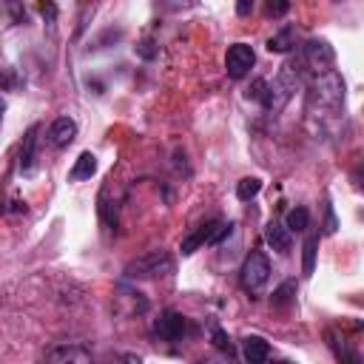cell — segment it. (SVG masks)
I'll use <instances>...</instances> for the list:
<instances>
[{
    "instance_id": "cell-1",
    "label": "cell",
    "mask_w": 364,
    "mask_h": 364,
    "mask_svg": "<svg viewBox=\"0 0 364 364\" xmlns=\"http://www.w3.org/2000/svg\"><path fill=\"white\" fill-rule=\"evenodd\" d=\"M345 77L338 75L336 68L325 71V75H316L313 83L307 86V117L310 119H333L336 114H342L345 108Z\"/></svg>"
},
{
    "instance_id": "cell-2",
    "label": "cell",
    "mask_w": 364,
    "mask_h": 364,
    "mask_svg": "<svg viewBox=\"0 0 364 364\" xmlns=\"http://www.w3.org/2000/svg\"><path fill=\"white\" fill-rule=\"evenodd\" d=\"M126 279L128 282H149V279H160V276H168L174 274V256L168 251H149L137 259H131L126 265Z\"/></svg>"
},
{
    "instance_id": "cell-3",
    "label": "cell",
    "mask_w": 364,
    "mask_h": 364,
    "mask_svg": "<svg viewBox=\"0 0 364 364\" xmlns=\"http://www.w3.org/2000/svg\"><path fill=\"white\" fill-rule=\"evenodd\" d=\"M302 86V68L299 63H285L282 71L276 75L274 83H268V100H265V108L268 111H282L287 103H290V97L296 94V88Z\"/></svg>"
},
{
    "instance_id": "cell-4",
    "label": "cell",
    "mask_w": 364,
    "mask_h": 364,
    "mask_svg": "<svg viewBox=\"0 0 364 364\" xmlns=\"http://www.w3.org/2000/svg\"><path fill=\"white\" fill-rule=\"evenodd\" d=\"M271 279V259L265 251H251L242 262V271H239V282L245 287V294H251V299L262 296L265 285Z\"/></svg>"
},
{
    "instance_id": "cell-5",
    "label": "cell",
    "mask_w": 364,
    "mask_h": 364,
    "mask_svg": "<svg viewBox=\"0 0 364 364\" xmlns=\"http://www.w3.org/2000/svg\"><path fill=\"white\" fill-rule=\"evenodd\" d=\"M233 231V225L231 222H222V220H211V222H205V225H200L193 233H188L185 239H182V245H180V251H182V256H193L202 245H216V242H222L228 233Z\"/></svg>"
},
{
    "instance_id": "cell-6",
    "label": "cell",
    "mask_w": 364,
    "mask_h": 364,
    "mask_svg": "<svg viewBox=\"0 0 364 364\" xmlns=\"http://www.w3.org/2000/svg\"><path fill=\"white\" fill-rule=\"evenodd\" d=\"M302 63L313 71V75H325L336 66V52L325 37H313L302 46Z\"/></svg>"
},
{
    "instance_id": "cell-7",
    "label": "cell",
    "mask_w": 364,
    "mask_h": 364,
    "mask_svg": "<svg viewBox=\"0 0 364 364\" xmlns=\"http://www.w3.org/2000/svg\"><path fill=\"white\" fill-rule=\"evenodd\" d=\"M191 330H193L191 322L182 316L180 310H162L154 319V336L162 338V342H182Z\"/></svg>"
},
{
    "instance_id": "cell-8",
    "label": "cell",
    "mask_w": 364,
    "mask_h": 364,
    "mask_svg": "<svg viewBox=\"0 0 364 364\" xmlns=\"http://www.w3.org/2000/svg\"><path fill=\"white\" fill-rule=\"evenodd\" d=\"M253 63H256V52L248 43H233L225 55V71L231 80H245L251 75Z\"/></svg>"
},
{
    "instance_id": "cell-9",
    "label": "cell",
    "mask_w": 364,
    "mask_h": 364,
    "mask_svg": "<svg viewBox=\"0 0 364 364\" xmlns=\"http://www.w3.org/2000/svg\"><path fill=\"white\" fill-rule=\"evenodd\" d=\"M77 140V119L75 117H57L52 128H48V142L55 145V149H66Z\"/></svg>"
},
{
    "instance_id": "cell-10",
    "label": "cell",
    "mask_w": 364,
    "mask_h": 364,
    "mask_svg": "<svg viewBox=\"0 0 364 364\" xmlns=\"http://www.w3.org/2000/svg\"><path fill=\"white\" fill-rule=\"evenodd\" d=\"M46 361H55V364H88L91 353L80 345H57L52 350H46Z\"/></svg>"
},
{
    "instance_id": "cell-11",
    "label": "cell",
    "mask_w": 364,
    "mask_h": 364,
    "mask_svg": "<svg viewBox=\"0 0 364 364\" xmlns=\"http://www.w3.org/2000/svg\"><path fill=\"white\" fill-rule=\"evenodd\" d=\"M37 134H40V126H32L26 134H23V142H20V174H32L35 171V162H37Z\"/></svg>"
},
{
    "instance_id": "cell-12",
    "label": "cell",
    "mask_w": 364,
    "mask_h": 364,
    "mask_svg": "<svg viewBox=\"0 0 364 364\" xmlns=\"http://www.w3.org/2000/svg\"><path fill=\"white\" fill-rule=\"evenodd\" d=\"M242 358L248 364H262L271 358V345L262 336H245L242 338Z\"/></svg>"
},
{
    "instance_id": "cell-13",
    "label": "cell",
    "mask_w": 364,
    "mask_h": 364,
    "mask_svg": "<svg viewBox=\"0 0 364 364\" xmlns=\"http://www.w3.org/2000/svg\"><path fill=\"white\" fill-rule=\"evenodd\" d=\"M265 242L279 253V256H287L290 248H294V239H290V231L282 225V222H268L265 228Z\"/></svg>"
},
{
    "instance_id": "cell-14",
    "label": "cell",
    "mask_w": 364,
    "mask_h": 364,
    "mask_svg": "<svg viewBox=\"0 0 364 364\" xmlns=\"http://www.w3.org/2000/svg\"><path fill=\"white\" fill-rule=\"evenodd\" d=\"M296 40H299L296 29H294V26H285L282 32H276V35L268 40V52H271V55H287V52H294V48H296Z\"/></svg>"
},
{
    "instance_id": "cell-15",
    "label": "cell",
    "mask_w": 364,
    "mask_h": 364,
    "mask_svg": "<svg viewBox=\"0 0 364 364\" xmlns=\"http://www.w3.org/2000/svg\"><path fill=\"white\" fill-rule=\"evenodd\" d=\"M94 174H97V157H94L91 151H83V154L75 160V168H71L68 180H71V182H86V180H91Z\"/></svg>"
},
{
    "instance_id": "cell-16",
    "label": "cell",
    "mask_w": 364,
    "mask_h": 364,
    "mask_svg": "<svg viewBox=\"0 0 364 364\" xmlns=\"http://www.w3.org/2000/svg\"><path fill=\"white\" fill-rule=\"evenodd\" d=\"M316 253H319V233H310L302 245V274L313 276V268H316Z\"/></svg>"
},
{
    "instance_id": "cell-17",
    "label": "cell",
    "mask_w": 364,
    "mask_h": 364,
    "mask_svg": "<svg viewBox=\"0 0 364 364\" xmlns=\"http://www.w3.org/2000/svg\"><path fill=\"white\" fill-rule=\"evenodd\" d=\"M296 294H299L296 279H287V282H282V285L274 290L271 305H274V307H287V305H294V302H296Z\"/></svg>"
},
{
    "instance_id": "cell-18",
    "label": "cell",
    "mask_w": 364,
    "mask_h": 364,
    "mask_svg": "<svg viewBox=\"0 0 364 364\" xmlns=\"http://www.w3.org/2000/svg\"><path fill=\"white\" fill-rule=\"evenodd\" d=\"M307 225H310V213H307V208L296 205V208H290V211H287V216H285V228H287L290 233H302V231H307Z\"/></svg>"
},
{
    "instance_id": "cell-19",
    "label": "cell",
    "mask_w": 364,
    "mask_h": 364,
    "mask_svg": "<svg viewBox=\"0 0 364 364\" xmlns=\"http://www.w3.org/2000/svg\"><path fill=\"white\" fill-rule=\"evenodd\" d=\"M259 191H262V180L259 177H245V180H239L236 185V200L239 202H251L259 197Z\"/></svg>"
},
{
    "instance_id": "cell-20",
    "label": "cell",
    "mask_w": 364,
    "mask_h": 364,
    "mask_svg": "<svg viewBox=\"0 0 364 364\" xmlns=\"http://www.w3.org/2000/svg\"><path fill=\"white\" fill-rule=\"evenodd\" d=\"M245 97H248V100H253V103H262V106H265V100H268V80L256 77V80L248 86Z\"/></svg>"
},
{
    "instance_id": "cell-21",
    "label": "cell",
    "mask_w": 364,
    "mask_h": 364,
    "mask_svg": "<svg viewBox=\"0 0 364 364\" xmlns=\"http://www.w3.org/2000/svg\"><path fill=\"white\" fill-rule=\"evenodd\" d=\"M157 52H160V48H157V46H154V40H149V37L137 43V55H140L142 60H154V57H157Z\"/></svg>"
},
{
    "instance_id": "cell-22",
    "label": "cell",
    "mask_w": 364,
    "mask_h": 364,
    "mask_svg": "<svg viewBox=\"0 0 364 364\" xmlns=\"http://www.w3.org/2000/svg\"><path fill=\"white\" fill-rule=\"evenodd\" d=\"M338 231V220H336V211H333V205H330V200L325 202V233L327 236H333Z\"/></svg>"
},
{
    "instance_id": "cell-23",
    "label": "cell",
    "mask_w": 364,
    "mask_h": 364,
    "mask_svg": "<svg viewBox=\"0 0 364 364\" xmlns=\"http://www.w3.org/2000/svg\"><path fill=\"white\" fill-rule=\"evenodd\" d=\"M290 12V0H268V17H285Z\"/></svg>"
},
{
    "instance_id": "cell-24",
    "label": "cell",
    "mask_w": 364,
    "mask_h": 364,
    "mask_svg": "<svg viewBox=\"0 0 364 364\" xmlns=\"http://www.w3.org/2000/svg\"><path fill=\"white\" fill-rule=\"evenodd\" d=\"M213 347L222 350V353H231V350H233V347H231V338H228V333H225L222 327H213Z\"/></svg>"
},
{
    "instance_id": "cell-25",
    "label": "cell",
    "mask_w": 364,
    "mask_h": 364,
    "mask_svg": "<svg viewBox=\"0 0 364 364\" xmlns=\"http://www.w3.org/2000/svg\"><path fill=\"white\" fill-rule=\"evenodd\" d=\"M17 86V75L12 68H6V66H0V91H12Z\"/></svg>"
},
{
    "instance_id": "cell-26",
    "label": "cell",
    "mask_w": 364,
    "mask_h": 364,
    "mask_svg": "<svg viewBox=\"0 0 364 364\" xmlns=\"http://www.w3.org/2000/svg\"><path fill=\"white\" fill-rule=\"evenodd\" d=\"M40 15H43V20L48 23V26H55V20H57V6H55V0H40Z\"/></svg>"
},
{
    "instance_id": "cell-27",
    "label": "cell",
    "mask_w": 364,
    "mask_h": 364,
    "mask_svg": "<svg viewBox=\"0 0 364 364\" xmlns=\"http://www.w3.org/2000/svg\"><path fill=\"white\" fill-rule=\"evenodd\" d=\"M256 9V0H236V15L239 17H251Z\"/></svg>"
},
{
    "instance_id": "cell-28",
    "label": "cell",
    "mask_w": 364,
    "mask_h": 364,
    "mask_svg": "<svg viewBox=\"0 0 364 364\" xmlns=\"http://www.w3.org/2000/svg\"><path fill=\"white\" fill-rule=\"evenodd\" d=\"M3 114H6V103L0 100V119H3Z\"/></svg>"
}]
</instances>
